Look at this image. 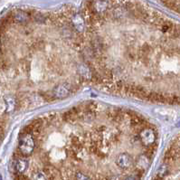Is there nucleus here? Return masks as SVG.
I'll list each match as a JSON object with an SVG mask.
<instances>
[{
	"label": "nucleus",
	"instance_id": "nucleus-1",
	"mask_svg": "<svg viewBox=\"0 0 180 180\" xmlns=\"http://www.w3.org/2000/svg\"><path fill=\"white\" fill-rule=\"evenodd\" d=\"M35 148V141L33 135L26 132H22L19 137L18 154L25 157L30 156Z\"/></svg>",
	"mask_w": 180,
	"mask_h": 180
},
{
	"label": "nucleus",
	"instance_id": "nucleus-2",
	"mask_svg": "<svg viewBox=\"0 0 180 180\" xmlns=\"http://www.w3.org/2000/svg\"><path fill=\"white\" fill-rule=\"evenodd\" d=\"M139 139L144 146L151 147L156 141V133L152 129L146 128L140 132Z\"/></svg>",
	"mask_w": 180,
	"mask_h": 180
},
{
	"label": "nucleus",
	"instance_id": "nucleus-3",
	"mask_svg": "<svg viewBox=\"0 0 180 180\" xmlns=\"http://www.w3.org/2000/svg\"><path fill=\"white\" fill-rule=\"evenodd\" d=\"M115 164L118 168H120L122 170H128L134 165V159L133 157L128 154V153H121L120 154L115 160Z\"/></svg>",
	"mask_w": 180,
	"mask_h": 180
},
{
	"label": "nucleus",
	"instance_id": "nucleus-4",
	"mask_svg": "<svg viewBox=\"0 0 180 180\" xmlns=\"http://www.w3.org/2000/svg\"><path fill=\"white\" fill-rule=\"evenodd\" d=\"M79 75H80L82 81L90 82V81L93 80V78L95 76V73L93 72V69L91 66L86 65V64H82L79 67Z\"/></svg>",
	"mask_w": 180,
	"mask_h": 180
},
{
	"label": "nucleus",
	"instance_id": "nucleus-5",
	"mask_svg": "<svg viewBox=\"0 0 180 180\" xmlns=\"http://www.w3.org/2000/svg\"><path fill=\"white\" fill-rule=\"evenodd\" d=\"M54 96L57 99H63L70 94V88L66 84H60L54 89Z\"/></svg>",
	"mask_w": 180,
	"mask_h": 180
},
{
	"label": "nucleus",
	"instance_id": "nucleus-6",
	"mask_svg": "<svg viewBox=\"0 0 180 180\" xmlns=\"http://www.w3.org/2000/svg\"><path fill=\"white\" fill-rule=\"evenodd\" d=\"M72 23L77 31L82 32L84 30V19L81 15H74L72 18Z\"/></svg>",
	"mask_w": 180,
	"mask_h": 180
},
{
	"label": "nucleus",
	"instance_id": "nucleus-7",
	"mask_svg": "<svg viewBox=\"0 0 180 180\" xmlns=\"http://www.w3.org/2000/svg\"><path fill=\"white\" fill-rule=\"evenodd\" d=\"M13 19L15 22H16V23H26V21L29 20V15L24 11H16L14 15H13Z\"/></svg>",
	"mask_w": 180,
	"mask_h": 180
},
{
	"label": "nucleus",
	"instance_id": "nucleus-8",
	"mask_svg": "<svg viewBox=\"0 0 180 180\" xmlns=\"http://www.w3.org/2000/svg\"><path fill=\"white\" fill-rule=\"evenodd\" d=\"M107 2L105 0H96L93 3V9L97 14L104 13L107 9Z\"/></svg>",
	"mask_w": 180,
	"mask_h": 180
},
{
	"label": "nucleus",
	"instance_id": "nucleus-9",
	"mask_svg": "<svg viewBox=\"0 0 180 180\" xmlns=\"http://www.w3.org/2000/svg\"><path fill=\"white\" fill-rule=\"evenodd\" d=\"M5 104H6V109L7 112L12 111L15 107V100L13 97H6L5 98Z\"/></svg>",
	"mask_w": 180,
	"mask_h": 180
},
{
	"label": "nucleus",
	"instance_id": "nucleus-10",
	"mask_svg": "<svg viewBox=\"0 0 180 180\" xmlns=\"http://www.w3.org/2000/svg\"><path fill=\"white\" fill-rule=\"evenodd\" d=\"M140 179H141V176L138 174H131L129 176H125L123 180H140Z\"/></svg>",
	"mask_w": 180,
	"mask_h": 180
},
{
	"label": "nucleus",
	"instance_id": "nucleus-11",
	"mask_svg": "<svg viewBox=\"0 0 180 180\" xmlns=\"http://www.w3.org/2000/svg\"><path fill=\"white\" fill-rule=\"evenodd\" d=\"M0 180H2V177H1V176H0Z\"/></svg>",
	"mask_w": 180,
	"mask_h": 180
}]
</instances>
